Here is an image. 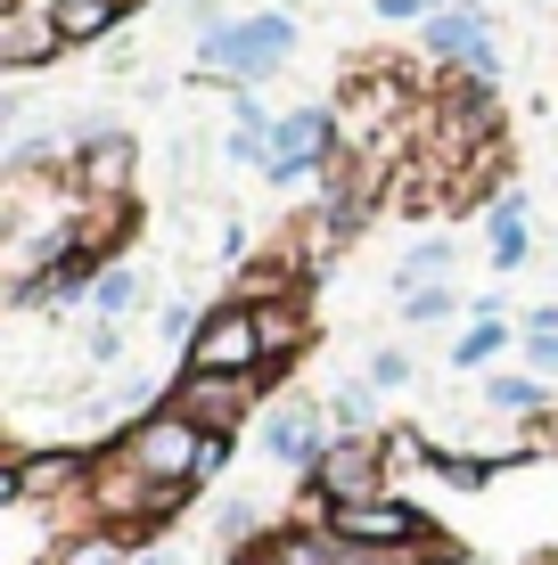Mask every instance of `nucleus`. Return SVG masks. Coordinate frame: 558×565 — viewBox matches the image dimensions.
Returning <instances> with one entry per match:
<instances>
[{"label":"nucleus","mask_w":558,"mask_h":565,"mask_svg":"<svg viewBox=\"0 0 558 565\" xmlns=\"http://www.w3.org/2000/svg\"><path fill=\"white\" fill-rule=\"evenodd\" d=\"M124 459L140 467L157 492H189V483H206L230 459V435H206V426H189L181 411H157V418H140L124 435Z\"/></svg>","instance_id":"obj_1"},{"label":"nucleus","mask_w":558,"mask_h":565,"mask_svg":"<svg viewBox=\"0 0 558 565\" xmlns=\"http://www.w3.org/2000/svg\"><path fill=\"white\" fill-rule=\"evenodd\" d=\"M287 50H296V17H280V9H255V17H230V25L198 33V66L230 74V83H263V74H280Z\"/></svg>","instance_id":"obj_2"},{"label":"nucleus","mask_w":558,"mask_h":565,"mask_svg":"<svg viewBox=\"0 0 558 565\" xmlns=\"http://www.w3.org/2000/svg\"><path fill=\"white\" fill-rule=\"evenodd\" d=\"M189 369L198 377H263V328H255V303H222L206 311V328L189 337Z\"/></svg>","instance_id":"obj_3"},{"label":"nucleus","mask_w":558,"mask_h":565,"mask_svg":"<svg viewBox=\"0 0 558 565\" xmlns=\"http://www.w3.org/2000/svg\"><path fill=\"white\" fill-rule=\"evenodd\" d=\"M387 435H337L329 459L313 467V492L329 509H354V500H387Z\"/></svg>","instance_id":"obj_4"},{"label":"nucleus","mask_w":558,"mask_h":565,"mask_svg":"<svg viewBox=\"0 0 558 565\" xmlns=\"http://www.w3.org/2000/svg\"><path fill=\"white\" fill-rule=\"evenodd\" d=\"M329 541H354V550H419V541H435L428 533V516L411 509V500H354V509H329Z\"/></svg>","instance_id":"obj_5"},{"label":"nucleus","mask_w":558,"mask_h":565,"mask_svg":"<svg viewBox=\"0 0 558 565\" xmlns=\"http://www.w3.org/2000/svg\"><path fill=\"white\" fill-rule=\"evenodd\" d=\"M172 411H181L189 426H206V435H230V426L255 411V377H198V369H181Z\"/></svg>","instance_id":"obj_6"},{"label":"nucleus","mask_w":558,"mask_h":565,"mask_svg":"<svg viewBox=\"0 0 558 565\" xmlns=\"http://www.w3.org/2000/svg\"><path fill=\"white\" fill-rule=\"evenodd\" d=\"M428 50H435V57H460L476 83H493V66H502L485 9H468V0H460V9H435V17H428Z\"/></svg>","instance_id":"obj_7"},{"label":"nucleus","mask_w":558,"mask_h":565,"mask_svg":"<svg viewBox=\"0 0 558 565\" xmlns=\"http://www.w3.org/2000/svg\"><path fill=\"white\" fill-rule=\"evenodd\" d=\"M83 476H91L83 451H25V459H9V476H0V500H9V509H33L42 492H66V483H83Z\"/></svg>","instance_id":"obj_8"},{"label":"nucleus","mask_w":558,"mask_h":565,"mask_svg":"<svg viewBox=\"0 0 558 565\" xmlns=\"http://www.w3.org/2000/svg\"><path fill=\"white\" fill-rule=\"evenodd\" d=\"M320 148H329V115L320 107L287 115V124L272 131V181H304V172L320 164Z\"/></svg>","instance_id":"obj_9"},{"label":"nucleus","mask_w":558,"mask_h":565,"mask_svg":"<svg viewBox=\"0 0 558 565\" xmlns=\"http://www.w3.org/2000/svg\"><path fill=\"white\" fill-rule=\"evenodd\" d=\"M329 443L337 435H320V411H280L272 426H263V451L287 459V467H320V459H329Z\"/></svg>","instance_id":"obj_10"},{"label":"nucleus","mask_w":558,"mask_h":565,"mask_svg":"<svg viewBox=\"0 0 558 565\" xmlns=\"http://www.w3.org/2000/svg\"><path fill=\"white\" fill-rule=\"evenodd\" d=\"M74 181H83L91 198H115V189L131 181V140H124V131H99V140H83V156H74Z\"/></svg>","instance_id":"obj_11"},{"label":"nucleus","mask_w":558,"mask_h":565,"mask_svg":"<svg viewBox=\"0 0 558 565\" xmlns=\"http://www.w3.org/2000/svg\"><path fill=\"white\" fill-rule=\"evenodd\" d=\"M42 17H50V33L57 42H99V33L115 25V17H124V0H42Z\"/></svg>","instance_id":"obj_12"},{"label":"nucleus","mask_w":558,"mask_h":565,"mask_svg":"<svg viewBox=\"0 0 558 565\" xmlns=\"http://www.w3.org/2000/svg\"><path fill=\"white\" fill-rule=\"evenodd\" d=\"M255 328H263V361L280 369V361L304 344V303H287V296H263V303H255ZM272 369H263V377H272Z\"/></svg>","instance_id":"obj_13"},{"label":"nucleus","mask_w":558,"mask_h":565,"mask_svg":"<svg viewBox=\"0 0 558 565\" xmlns=\"http://www.w3.org/2000/svg\"><path fill=\"white\" fill-rule=\"evenodd\" d=\"M57 50V33H50V17H25V9H9V25H0V66H42V57Z\"/></svg>","instance_id":"obj_14"},{"label":"nucleus","mask_w":558,"mask_h":565,"mask_svg":"<svg viewBox=\"0 0 558 565\" xmlns=\"http://www.w3.org/2000/svg\"><path fill=\"white\" fill-rule=\"evenodd\" d=\"M91 303H99V320H124V311H140L148 303V270H99V279H91Z\"/></svg>","instance_id":"obj_15"},{"label":"nucleus","mask_w":558,"mask_h":565,"mask_svg":"<svg viewBox=\"0 0 558 565\" xmlns=\"http://www.w3.org/2000/svg\"><path fill=\"white\" fill-rule=\"evenodd\" d=\"M131 550H124V533L115 524H99V533H74V541H57V550L42 557V565H124Z\"/></svg>","instance_id":"obj_16"},{"label":"nucleus","mask_w":558,"mask_h":565,"mask_svg":"<svg viewBox=\"0 0 558 565\" xmlns=\"http://www.w3.org/2000/svg\"><path fill=\"white\" fill-rule=\"evenodd\" d=\"M493 263H502V270L526 263V198H502V205H493Z\"/></svg>","instance_id":"obj_17"},{"label":"nucleus","mask_w":558,"mask_h":565,"mask_svg":"<svg viewBox=\"0 0 558 565\" xmlns=\"http://www.w3.org/2000/svg\"><path fill=\"white\" fill-rule=\"evenodd\" d=\"M502 344H509V337H502V320H476L468 337L452 344V369H485L493 353H502Z\"/></svg>","instance_id":"obj_18"},{"label":"nucleus","mask_w":558,"mask_h":565,"mask_svg":"<svg viewBox=\"0 0 558 565\" xmlns=\"http://www.w3.org/2000/svg\"><path fill=\"white\" fill-rule=\"evenodd\" d=\"M452 263V246L444 238H428V246H411V255H402L394 263V287H411V296H419V279H428V270H444Z\"/></svg>","instance_id":"obj_19"},{"label":"nucleus","mask_w":558,"mask_h":565,"mask_svg":"<svg viewBox=\"0 0 558 565\" xmlns=\"http://www.w3.org/2000/svg\"><path fill=\"white\" fill-rule=\"evenodd\" d=\"M493 411H543V385L534 377H493Z\"/></svg>","instance_id":"obj_20"},{"label":"nucleus","mask_w":558,"mask_h":565,"mask_svg":"<svg viewBox=\"0 0 558 565\" xmlns=\"http://www.w3.org/2000/svg\"><path fill=\"white\" fill-rule=\"evenodd\" d=\"M337 418L354 426V435H370V385H337Z\"/></svg>","instance_id":"obj_21"},{"label":"nucleus","mask_w":558,"mask_h":565,"mask_svg":"<svg viewBox=\"0 0 558 565\" xmlns=\"http://www.w3.org/2000/svg\"><path fill=\"white\" fill-rule=\"evenodd\" d=\"M460 296H452V287H419V296L411 303H402V320H444V311H452Z\"/></svg>","instance_id":"obj_22"},{"label":"nucleus","mask_w":558,"mask_h":565,"mask_svg":"<svg viewBox=\"0 0 558 565\" xmlns=\"http://www.w3.org/2000/svg\"><path fill=\"white\" fill-rule=\"evenodd\" d=\"M370 385H411V361H402L394 344H387V353H370Z\"/></svg>","instance_id":"obj_23"},{"label":"nucleus","mask_w":558,"mask_h":565,"mask_svg":"<svg viewBox=\"0 0 558 565\" xmlns=\"http://www.w3.org/2000/svg\"><path fill=\"white\" fill-rule=\"evenodd\" d=\"M329 565H394V550H354V541H329Z\"/></svg>","instance_id":"obj_24"},{"label":"nucleus","mask_w":558,"mask_h":565,"mask_svg":"<svg viewBox=\"0 0 558 565\" xmlns=\"http://www.w3.org/2000/svg\"><path fill=\"white\" fill-rule=\"evenodd\" d=\"M198 328H206V320H189V303H165V337H172V344L198 337Z\"/></svg>","instance_id":"obj_25"},{"label":"nucleus","mask_w":558,"mask_h":565,"mask_svg":"<svg viewBox=\"0 0 558 565\" xmlns=\"http://www.w3.org/2000/svg\"><path fill=\"white\" fill-rule=\"evenodd\" d=\"M526 361L534 369H558V337H526Z\"/></svg>","instance_id":"obj_26"},{"label":"nucleus","mask_w":558,"mask_h":565,"mask_svg":"<svg viewBox=\"0 0 558 565\" xmlns=\"http://www.w3.org/2000/svg\"><path fill=\"white\" fill-rule=\"evenodd\" d=\"M428 0H378V17H419Z\"/></svg>","instance_id":"obj_27"},{"label":"nucleus","mask_w":558,"mask_h":565,"mask_svg":"<svg viewBox=\"0 0 558 565\" xmlns=\"http://www.w3.org/2000/svg\"><path fill=\"white\" fill-rule=\"evenodd\" d=\"M148 565H165V557H148Z\"/></svg>","instance_id":"obj_28"}]
</instances>
